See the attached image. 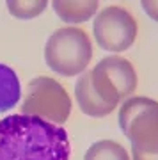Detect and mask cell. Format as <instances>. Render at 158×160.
Returning <instances> with one entry per match:
<instances>
[{
    "label": "cell",
    "instance_id": "obj_7",
    "mask_svg": "<svg viewBox=\"0 0 158 160\" xmlns=\"http://www.w3.org/2000/svg\"><path fill=\"white\" fill-rule=\"evenodd\" d=\"M75 100L78 103L80 110L89 118H105V116L112 114L114 107L107 105L101 98L98 96L96 89L92 87V80H91V71H85L80 75L75 84Z\"/></svg>",
    "mask_w": 158,
    "mask_h": 160
},
{
    "label": "cell",
    "instance_id": "obj_13",
    "mask_svg": "<svg viewBox=\"0 0 158 160\" xmlns=\"http://www.w3.org/2000/svg\"><path fill=\"white\" fill-rule=\"evenodd\" d=\"M131 160H158V155H142V153H131Z\"/></svg>",
    "mask_w": 158,
    "mask_h": 160
},
{
    "label": "cell",
    "instance_id": "obj_12",
    "mask_svg": "<svg viewBox=\"0 0 158 160\" xmlns=\"http://www.w3.org/2000/svg\"><path fill=\"white\" fill-rule=\"evenodd\" d=\"M141 7L151 20L158 22V0H144L141 2Z\"/></svg>",
    "mask_w": 158,
    "mask_h": 160
},
{
    "label": "cell",
    "instance_id": "obj_6",
    "mask_svg": "<svg viewBox=\"0 0 158 160\" xmlns=\"http://www.w3.org/2000/svg\"><path fill=\"white\" fill-rule=\"evenodd\" d=\"M139 25L135 16L121 6H107L92 20L96 45L112 55L130 50L137 39Z\"/></svg>",
    "mask_w": 158,
    "mask_h": 160
},
{
    "label": "cell",
    "instance_id": "obj_11",
    "mask_svg": "<svg viewBox=\"0 0 158 160\" xmlns=\"http://www.w3.org/2000/svg\"><path fill=\"white\" fill-rule=\"evenodd\" d=\"M7 11L11 12V16L18 20H34L45 12L48 7L46 0H30V2H23V0H7L6 2Z\"/></svg>",
    "mask_w": 158,
    "mask_h": 160
},
{
    "label": "cell",
    "instance_id": "obj_1",
    "mask_svg": "<svg viewBox=\"0 0 158 160\" xmlns=\"http://www.w3.org/2000/svg\"><path fill=\"white\" fill-rule=\"evenodd\" d=\"M71 144L62 126L34 116L0 119V160H69Z\"/></svg>",
    "mask_w": 158,
    "mask_h": 160
},
{
    "label": "cell",
    "instance_id": "obj_9",
    "mask_svg": "<svg viewBox=\"0 0 158 160\" xmlns=\"http://www.w3.org/2000/svg\"><path fill=\"white\" fill-rule=\"evenodd\" d=\"M22 98V86L16 71L0 62V114L16 107Z\"/></svg>",
    "mask_w": 158,
    "mask_h": 160
},
{
    "label": "cell",
    "instance_id": "obj_2",
    "mask_svg": "<svg viewBox=\"0 0 158 160\" xmlns=\"http://www.w3.org/2000/svg\"><path fill=\"white\" fill-rule=\"evenodd\" d=\"M119 128L131 153L158 155V102L149 96H131L119 107Z\"/></svg>",
    "mask_w": 158,
    "mask_h": 160
},
{
    "label": "cell",
    "instance_id": "obj_3",
    "mask_svg": "<svg viewBox=\"0 0 158 160\" xmlns=\"http://www.w3.org/2000/svg\"><path fill=\"white\" fill-rule=\"evenodd\" d=\"M92 59V43L87 32L78 27H62L48 38L45 61L61 77H80Z\"/></svg>",
    "mask_w": 158,
    "mask_h": 160
},
{
    "label": "cell",
    "instance_id": "obj_10",
    "mask_svg": "<svg viewBox=\"0 0 158 160\" xmlns=\"http://www.w3.org/2000/svg\"><path fill=\"white\" fill-rule=\"evenodd\" d=\"M84 160H131V155L117 141L101 139L87 148Z\"/></svg>",
    "mask_w": 158,
    "mask_h": 160
},
{
    "label": "cell",
    "instance_id": "obj_8",
    "mask_svg": "<svg viewBox=\"0 0 158 160\" xmlns=\"http://www.w3.org/2000/svg\"><path fill=\"white\" fill-rule=\"evenodd\" d=\"M53 11L64 23H68V27L78 25V23H85L96 18L100 12V4L96 0H85V2H69V0H55L53 4Z\"/></svg>",
    "mask_w": 158,
    "mask_h": 160
},
{
    "label": "cell",
    "instance_id": "obj_4",
    "mask_svg": "<svg viewBox=\"0 0 158 160\" xmlns=\"http://www.w3.org/2000/svg\"><path fill=\"white\" fill-rule=\"evenodd\" d=\"M73 102L68 91L52 77H36L28 82L22 114L34 116L43 121L62 126L71 116Z\"/></svg>",
    "mask_w": 158,
    "mask_h": 160
},
{
    "label": "cell",
    "instance_id": "obj_5",
    "mask_svg": "<svg viewBox=\"0 0 158 160\" xmlns=\"http://www.w3.org/2000/svg\"><path fill=\"white\" fill-rule=\"evenodd\" d=\"M92 87L110 107H117L135 92L139 77L133 64L121 55H107L91 69Z\"/></svg>",
    "mask_w": 158,
    "mask_h": 160
}]
</instances>
